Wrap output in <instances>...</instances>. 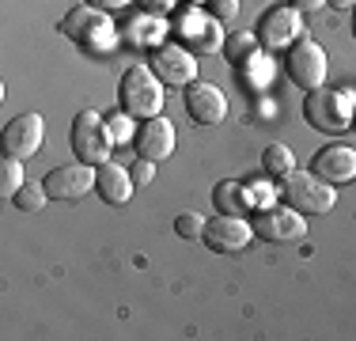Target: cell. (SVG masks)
Instances as JSON below:
<instances>
[{"instance_id": "cell-30", "label": "cell", "mask_w": 356, "mask_h": 341, "mask_svg": "<svg viewBox=\"0 0 356 341\" xmlns=\"http://www.w3.org/2000/svg\"><path fill=\"white\" fill-rule=\"evenodd\" d=\"M175 4H178V0H140V8H144V12H156V15L175 12Z\"/></svg>"}, {"instance_id": "cell-1", "label": "cell", "mask_w": 356, "mask_h": 341, "mask_svg": "<svg viewBox=\"0 0 356 341\" xmlns=\"http://www.w3.org/2000/svg\"><path fill=\"white\" fill-rule=\"evenodd\" d=\"M303 122L318 133H345L356 122V91L353 88H315L303 99Z\"/></svg>"}, {"instance_id": "cell-3", "label": "cell", "mask_w": 356, "mask_h": 341, "mask_svg": "<svg viewBox=\"0 0 356 341\" xmlns=\"http://www.w3.org/2000/svg\"><path fill=\"white\" fill-rule=\"evenodd\" d=\"M61 34L72 38L76 46L91 49V54H110V49L118 46V27H114V19H110V12L91 8V4H76L61 19Z\"/></svg>"}, {"instance_id": "cell-24", "label": "cell", "mask_w": 356, "mask_h": 341, "mask_svg": "<svg viewBox=\"0 0 356 341\" xmlns=\"http://www.w3.org/2000/svg\"><path fill=\"white\" fill-rule=\"evenodd\" d=\"M12 201H15V209H19V212H42V209H46V201H49V190H46V182H27Z\"/></svg>"}, {"instance_id": "cell-21", "label": "cell", "mask_w": 356, "mask_h": 341, "mask_svg": "<svg viewBox=\"0 0 356 341\" xmlns=\"http://www.w3.org/2000/svg\"><path fill=\"white\" fill-rule=\"evenodd\" d=\"M239 68H243V80H247V88H254V91L269 88V80H273V61H269V54H261V49H254V54H250Z\"/></svg>"}, {"instance_id": "cell-11", "label": "cell", "mask_w": 356, "mask_h": 341, "mask_svg": "<svg viewBox=\"0 0 356 341\" xmlns=\"http://www.w3.org/2000/svg\"><path fill=\"white\" fill-rule=\"evenodd\" d=\"M205 246L216 254H239L254 243V224L247 216H232V212H220L205 224Z\"/></svg>"}, {"instance_id": "cell-10", "label": "cell", "mask_w": 356, "mask_h": 341, "mask_svg": "<svg viewBox=\"0 0 356 341\" xmlns=\"http://www.w3.org/2000/svg\"><path fill=\"white\" fill-rule=\"evenodd\" d=\"M148 65L156 68V76L163 84H171V88H190V84L197 80V54L186 49L182 42H163V46H156Z\"/></svg>"}, {"instance_id": "cell-22", "label": "cell", "mask_w": 356, "mask_h": 341, "mask_svg": "<svg viewBox=\"0 0 356 341\" xmlns=\"http://www.w3.org/2000/svg\"><path fill=\"white\" fill-rule=\"evenodd\" d=\"M23 164H27V159H15V156H4V159H0V198L12 201L15 193H19L23 186H27Z\"/></svg>"}, {"instance_id": "cell-33", "label": "cell", "mask_w": 356, "mask_h": 341, "mask_svg": "<svg viewBox=\"0 0 356 341\" xmlns=\"http://www.w3.org/2000/svg\"><path fill=\"white\" fill-rule=\"evenodd\" d=\"M330 8H337V12H345V8H356V0H326Z\"/></svg>"}, {"instance_id": "cell-6", "label": "cell", "mask_w": 356, "mask_h": 341, "mask_svg": "<svg viewBox=\"0 0 356 341\" xmlns=\"http://www.w3.org/2000/svg\"><path fill=\"white\" fill-rule=\"evenodd\" d=\"M114 148L118 144L110 141L106 133V118L99 110H80L72 118V156L80 164H91V167H103L114 159Z\"/></svg>"}, {"instance_id": "cell-19", "label": "cell", "mask_w": 356, "mask_h": 341, "mask_svg": "<svg viewBox=\"0 0 356 341\" xmlns=\"http://www.w3.org/2000/svg\"><path fill=\"white\" fill-rule=\"evenodd\" d=\"M213 205H216V212H232V216H247V212H254V209H250L247 182H235V178H224V182H216Z\"/></svg>"}, {"instance_id": "cell-5", "label": "cell", "mask_w": 356, "mask_h": 341, "mask_svg": "<svg viewBox=\"0 0 356 341\" xmlns=\"http://www.w3.org/2000/svg\"><path fill=\"white\" fill-rule=\"evenodd\" d=\"M281 198L300 209L303 216H326L330 209L337 205V186L318 178L315 170H300L296 167L288 178H281Z\"/></svg>"}, {"instance_id": "cell-28", "label": "cell", "mask_w": 356, "mask_h": 341, "mask_svg": "<svg viewBox=\"0 0 356 341\" xmlns=\"http://www.w3.org/2000/svg\"><path fill=\"white\" fill-rule=\"evenodd\" d=\"M129 175H133V182H137V186L156 182V159H144V156H137V164L129 167Z\"/></svg>"}, {"instance_id": "cell-7", "label": "cell", "mask_w": 356, "mask_h": 341, "mask_svg": "<svg viewBox=\"0 0 356 341\" xmlns=\"http://www.w3.org/2000/svg\"><path fill=\"white\" fill-rule=\"evenodd\" d=\"M254 235L266 239V243H300L307 235V216L292 205H269V209H258L250 216Z\"/></svg>"}, {"instance_id": "cell-34", "label": "cell", "mask_w": 356, "mask_h": 341, "mask_svg": "<svg viewBox=\"0 0 356 341\" xmlns=\"http://www.w3.org/2000/svg\"><path fill=\"white\" fill-rule=\"evenodd\" d=\"M186 4H197L201 8V4H209V0H186Z\"/></svg>"}, {"instance_id": "cell-16", "label": "cell", "mask_w": 356, "mask_h": 341, "mask_svg": "<svg viewBox=\"0 0 356 341\" xmlns=\"http://www.w3.org/2000/svg\"><path fill=\"white\" fill-rule=\"evenodd\" d=\"M311 170H315L318 178H326V182H334V186L353 182L356 178V148L353 144H326V148L315 152Z\"/></svg>"}, {"instance_id": "cell-4", "label": "cell", "mask_w": 356, "mask_h": 341, "mask_svg": "<svg viewBox=\"0 0 356 341\" xmlns=\"http://www.w3.org/2000/svg\"><path fill=\"white\" fill-rule=\"evenodd\" d=\"M171 34H175V42H182V46L193 49V54H220L224 42H227L220 19L213 12H205V8H197V4L178 8L175 23H171Z\"/></svg>"}, {"instance_id": "cell-18", "label": "cell", "mask_w": 356, "mask_h": 341, "mask_svg": "<svg viewBox=\"0 0 356 341\" xmlns=\"http://www.w3.org/2000/svg\"><path fill=\"white\" fill-rule=\"evenodd\" d=\"M125 38L133 42V46H148V49H156V46H163L167 42V34H171V23L163 19V15H156V12H137L129 23H125Z\"/></svg>"}, {"instance_id": "cell-12", "label": "cell", "mask_w": 356, "mask_h": 341, "mask_svg": "<svg viewBox=\"0 0 356 341\" xmlns=\"http://www.w3.org/2000/svg\"><path fill=\"white\" fill-rule=\"evenodd\" d=\"M42 182H46V190H49L54 201H80V198H88V193L95 190V167L76 159V164L54 167Z\"/></svg>"}, {"instance_id": "cell-36", "label": "cell", "mask_w": 356, "mask_h": 341, "mask_svg": "<svg viewBox=\"0 0 356 341\" xmlns=\"http://www.w3.org/2000/svg\"><path fill=\"white\" fill-rule=\"evenodd\" d=\"M353 125H356V122H353Z\"/></svg>"}, {"instance_id": "cell-17", "label": "cell", "mask_w": 356, "mask_h": 341, "mask_svg": "<svg viewBox=\"0 0 356 341\" xmlns=\"http://www.w3.org/2000/svg\"><path fill=\"white\" fill-rule=\"evenodd\" d=\"M133 190H137V182H133L129 167H118L114 159L103 167H95V193L106 205H125L133 198Z\"/></svg>"}, {"instance_id": "cell-8", "label": "cell", "mask_w": 356, "mask_h": 341, "mask_svg": "<svg viewBox=\"0 0 356 341\" xmlns=\"http://www.w3.org/2000/svg\"><path fill=\"white\" fill-rule=\"evenodd\" d=\"M300 38H307V23H303V12H296L292 4L269 8L258 19V42L266 49H292Z\"/></svg>"}, {"instance_id": "cell-15", "label": "cell", "mask_w": 356, "mask_h": 341, "mask_svg": "<svg viewBox=\"0 0 356 341\" xmlns=\"http://www.w3.org/2000/svg\"><path fill=\"white\" fill-rule=\"evenodd\" d=\"M137 156L144 159H171L175 148H178V136H175V122H167L163 114L159 118H144V122L137 125Z\"/></svg>"}, {"instance_id": "cell-14", "label": "cell", "mask_w": 356, "mask_h": 341, "mask_svg": "<svg viewBox=\"0 0 356 341\" xmlns=\"http://www.w3.org/2000/svg\"><path fill=\"white\" fill-rule=\"evenodd\" d=\"M186 110L197 125H220L227 118V95L209 80H193L186 88Z\"/></svg>"}, {"instance_id": "cell-20", "label": "cell", "mask_w": 356, "mask_h": 341, "mask_svg": "<svg viewBox=\"0 0 356 341\" xmlns=\"http://www.w3.org/2000/svg\"><path fill=\"white\" fill-rule=\"evenodd\" d=\"M261 170H266V178H288L296 170V152L288 148V144H269L266 152H261Z\"/></svg>"}, {"instance_id": "cell-35", "label": "cell", "mask_w": 356, "mask_h": 341, "mask_svg": "<svg viewBox=\"0 0 356 341\" xmlns=\"http://www.w3.org/2000/svg\"><path fill=\"white\" fill-rule=\"evenodd\" d=\"M353 34H356V8H353Z\"/></svg>"}, {"instance_id": "cell-26", "label": "cell", "mask_w": 356, "mask_h": 341, "mask_svg": "<svg viewBox=\"0 0 356 341\" xmlns=\"http://www.w3.org/2000/svg\"><path fill=\"white\" fill-rule=\"evenodd\" d=\"M205 224H209V220L201 216V212H178V220H175V235H178V239H190V243H193V239L205 235Z\"/></svg>"}, {"instance_id": "cell-23", "label": "cell", "mask_w": 356, "mask_h": 341, "mask_svg": "<svg viewBox=\"0 0 356 341\" xmlns=\"http://www.w3.org/2000/svg\"><path fill=\"white\" fill-rule=\"evenodd\" d=\"M106 118V133H110V141L114 144H129V141H137V118L129 114V110H110V114H103Z\"/></svg>"}, {"instance_id": "cell-27", "label": "cell", "mask_w": 356, "mask_h": 341, "mask_svg": "<svg viewBox=\"0 0 356 341\" xmlns=\"http://www.w3.org/2000/svg\"><path fill=\"white\" fill-rule=\"evenodd\" d=\"M247 193H250V209H269V205L277 201V193H281V186L266 182V178H258V182H247Z\"/></svg>"}, {"instance_id": "cell-2", "label": "cell", "mask_w": 356, "mask_h": 341, "mask_svg": "<svg viewBox=\"0 0 356 341\" xmlns=\"http://www.w3.org/2000/svg\"><path fill=\"white\" fill-rule=\"evenodd\" d=\"M118 99H122V110H129L137 122H144V118L163 114L167 91L152 65H129L122 76V88H118Z\"/></svg>"}, {"instance_id": "cell-25", "label": "cell", "mask_w": 356, "mask_h": 341, "mask_svg": "<svg viewBox=\"0 0 356 341\" xmlns=\"http://www.w3.org/2000/svg\"><path fill=\"white\" fill-rule=\"evenodd\" d=\"M254 49H261V42H258V34H232V38L224 42V54L232 57V61H247V57L254 54Z\"/></svg>"}, {"instance_id": "cell-29", "label": "cell", "mask_w": 356, "mask_h": 341, "mask_svg": "<svg viewBox=\"0 0 356 341\" xmlns=\"http://www.w3.org/2000/svg\"><path fill=\"white\" fill-rule=\"evenodd\" d=\"M209 12H213L220 23L235 19V15H239V0H209Z\"/></svg>"}, {"instance_id": "cell-9", "label": "cell", "mask_w": 356, "mask_h": 341, "mask_svg": "<svg viewBox=\"0 0 356 341\" xmlns=\"http://www.w3.org/2000/svg\"><path fill=\"white\" fill-rule=\"evenodd\" d=\"M288 76L296 80V88H303V91H315L326 84V72H330V57H326V49L318 46L315 38H300L292 49H288Z\"/></svg>"}, {"instance_id": "cell-13", "label": "cell", "mask_w": 356, "mask_h": 341, "mask_svg": "<svg viewBox=\"0 0 356 341\" xmlns=\"http://www.w3.org/2000/svg\"><path fill=\"white\" fill-rule=\"evenodd\" d=\"M42 136H46V122L42 114H19L4 125V156H15V159H31L38 156L42 148Z\"/></svg>"}, {"instance_id": "cell-32", "label": "cell", "mask_w": 356, "mask_h": 341, "mask_svg": "<svg viewBox=\"0 0 356 341\" xmlns=\"http://www.w3.org/2000/svg\"><path fill=\"white\" fill-rule=\"evenodd\" d=\"M292 8L307 15V12H318V8H326V0H292Z\"/></svg>"}, {"instance_id": "cell-31", "label": "cell", "mask_w": 356, "mask_h": 341, "mask_svg": "<svg viewBox=\"0 0 356 341\" xmlns=\"http://www.w3.org/2000/svg\"><path fill=\"white\" fill-rule=\"evenodd\" d=\"M83 4H91V8H103V12H110V15H114V12H122V8H129L133 0H83Z\"/></svg>"}]
</instances>
